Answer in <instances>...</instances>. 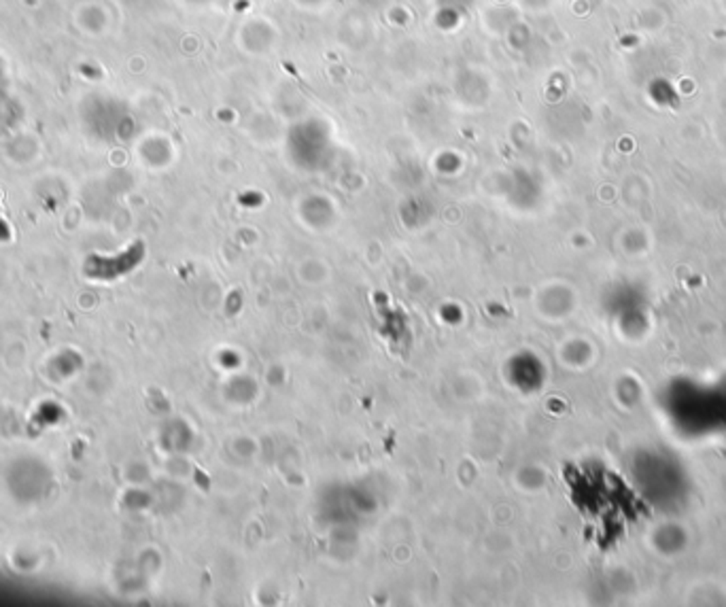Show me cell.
Returning <instances> with one entry per match:
<instances>
[{
    "instance_id": "1",
    "label": "cell",
    "mask_w": 726,
    "mask_h": 607,
    "mask_svg": "<svg viewBox=\"0 0 726 607\" xmlns=\"http://www.w3.org/2000/svg\"><path fill=\"white\" fill-rule=\"evenodd\" d=\"M0 234H3V236H7V229H5V225H3V223H0Z\"/></svg>"
}]
</instances>
